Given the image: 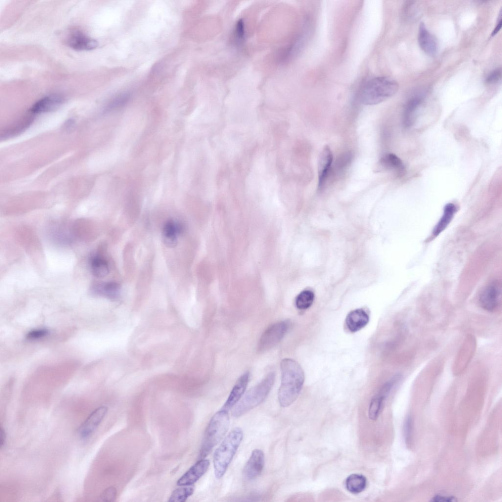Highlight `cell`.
I'll list each match as a JSON object with an SVG mask.
<instances>
[{
	"label": "cell",
	"instance_id": "1",
	"mask_svg": "<svg viewBox=\"0 0 502 502\" xmlns=\"http://www.w3.org/2000/svg\"><path fill=\"white\" fill-rule=\"evenodd\" d=\"M281 381L278 399L281 407L291 405L298 397L302 389L304 374L300 365L290 358H284L280 362Z\"/></svg>",
	"mask_w": 502,
	"mask_h": 502
},
{
	"label": "cell",
	"instance_id": "2",
	"mask_svg": "<svg viewBox=\"0 0 502 502\" xmlns=\"http://www.w3.org/2000/svg\"><path fill=\"white\" fill-rule=\"evenodd\" d=\"M243 430L236 427L230 431L215 450L213 466L215 477L220 479L226 473L243 438Z\"/></svg>",
	"mask_w": 502,
	"mask_h": 502
},
{
	"label": "cell",
	"instance_id": "3",
	"mask_svg": "<svg viewBox=\"0 0 502 502\" xmlns=\"http://www.w3.org/2000/svg\"><path fill=\"white\" fill-rule=\"evenodd\" d=\"M230 424L228 411L221 409L211 418L205 429L200 450L199 458H205L226 434Z\"/></svg>",
	"mask_w": 502,
	"mask_h": 502
},
{
	"label": "cell",
	"instance_id": "4",
	"mask_svg": "<svg viewBox=\"0 0 502 502\" xmlns=\"http://www.w3.org/2000/svg\"><path fill=\"white\" fill-rule=\"evenodd\" d=\"M399 84L388 76H377L369 80L361 93L362 102L366 105L379 103L394 95L398 91Z\"/></svg>",
	"mask_w": 502,
	"mask_h": 502
},
{
	"label": "cell",
	"instance_id": "5",
	"mask_svg": "<svg viewBox=\"0 0 502 502\" xmlns=\"http://www.w3.org/2000/svg\"><path fill=\"white\" fill-rule=\"evenodd\" d=\"M275 374L270 372L257 384L249 389L233 407L232 415L240 417L261 403L274 384Z\"/></svg>",
	"mask_w": 502,
	"mask_h": 502
},
{
	"label": "cell",
	"instance_id": "6",
	"mask_svg": "<svg viewBox=\"0 0 502 502\" xmlns=\"http://www.w3.org/2000/svg\"><path fill=\"white\" fill-rule=\"evenodd\" d=\"M289 326L290 323L288 321H281L270 325L261 336L257 351L263 352L275 346L285 336Z\"/></svg>",
	"mask_w": 502,
	"mask_h": 502
},
{
	"label": "cell",
	"instance_id": "7",
	"mask_svg": "<svg viewBox=\"0 0 502 502\" xmlns=\"http://www.w3.org/2000/svg\"><path fill=\"white\" fill-rule=\"evenodd\" d=\"M502 285L498 280L491 282L480 293L479 302L486 310L494 311L499 305L501 299Z\"/></svg>",
	"mask_w": 502,
	"mask_h": 502
},
{
	"label": "cell",
	"instance_id": "8",
	"mask_svg": "<svg viewBox=\"0 0 502 502\" xmlns=\"http://www.w3.org/2000/svg\"><path fill=\"white\" fill-rule=\"evenodd\" d=\"M264 463L265 455L263 452L260 449L254 450L244 467V478L250 481L257 478L263 470Z\"/></svg>",
	"mask_w": 502,
	"mask_h": 502
},
{
	"label": "cell",
	"instance_id": "9",
	"mask_svg": "<svg viewBox=\"0 0 502 502\" xmlns=\"http://www.w3.org/2000/svg\"><path fill=\"white\" fill-rule=\"evenodd\" d=\"M209 465V460L200 459L179 478L177 485L179 486L193 485L207 472Z\"/></svg>",
	"mask_w": 502,
	"mask_h": 502
},
{
	"label": "cell",
	"instance_id": "10",
	"mask_svg": "<svg viewBox=\"0 0 502 502\" xmlns=\"http://www.w3.org/2000/svg\"><path fill=\"white\" fill-rule=\"evenodd\" d=\"M107 410V407L105 406H100L94 410L79 427V435L83 438L91 435L101 422Z\"/></svg>",
	"mask_w": 502,
	"mask_h": 502
},
{
	"label": "cell",
	"instance_id": "11",
	"mask_svg": "<svg viewBox=\"0 0 502 502\" xmlns=\"http://www.w3.org/2000/svg\"><path fill=\"white\" fill-rule=\"evenodd\" d=\"M249 376L250 374L246 372L238 379L221 409L228 411L237 403L245 391Z\"/></svg>",
	"mask_w": 502,
	"mask_h": 502
},
{
	"label": "cell",
	"instance_id": "12",
	"mask_svg": "<svg viewBox=\"0 0 502 502\" xmlns=\"http://www.w3.org/2000/svg\"><path fill=\"white\" fill-rule=\"evenodd\" d=\"M332 161L333 155L332 151L330 148L328 146H326L323 148L319 160L318 167V187L319 190L323 189L326 184Z\"/></svg>",
	"mask_w": 502,
	"mask_h": 502
},
{
	"label": "cell",
	"instance_id": "13",
	"mask_svg": "<svg viewBox=\"0 0 502 502\" xmlns=\"http://www.w3.org/2000/svg\"><path fill=\"white\" fill-rule=\"evenodd\" d=\"M68 45L76 50H89L98 46V42L79 31H74L68 38Z\"/></svg>",
	"mask_w": 502,
	"mask_h": 502
},
{
	"label": "cell",
	"instance_id": "14",
	"mask_svg": "<svg viewBox=\"0 0 502 502\" xmlns=\"http://www.w3.org/2000/svg\"><path fill=\"white\" fill-rule=\"evenodd\" d=\"M418 40L420 48L426 53L430 55L436 53L437 50L436 40L424 23H421L419 25Z\"/></svg>",
	"mask_w": 502,
	"mask_h": 502
},
{
	"label": "cell",
	"instance_id": "15",
	"mask_svg": "<svg viewBox=\"0 0 502 502\" xmlns=\"http://www.w3.org/2000/svg\"><path fill=\"white\" fill-rule=\"evenodd\" d=\"M63 99L57 95L46 96L36 101L31 107L33 113L50 112L57 108L62 103Z\"/></svg>",
	"mask_w": 502,
	"mask_h": 502
},
{
	"label": "cell",
	"instance_id": "16",
	"mask_svg": "<svg viewBox=\"0 0 502 502\" xmlns=\"http://www.w3.org/2000/svg\"><path fill=\"white\" fill-rule=\"evenodd\" d=\"M182 226L174 221H168L164 225L162 233L164 244L168 248H174L177 244V235L182 232Z\"/></svg>",
	"mask_w": 502,
	"mask_h": 502
},
{
	"label": "cell",
	"instance_id": "17",
	"mask_svg": "<svg viewBox=\"0 0 502 502\" xmlns=\"http://www.w3.org/2000/svg\"><path fill=\"white\" fill-rule=\"evenodd\" d=\"M369 321L368 314L362 309H357L347 315L346 324L351 331L356 332L365 326Z\"/></svg>",
	"mask_w": 502,
	"mask_h": 502
},
{
	"label": "cell",
	"instance_id": "18",
	"mask_svg": "<svg viewBox=\"0 0 502 502\" xmlns=\"http://www.w3.org/2000/svg\"><path fill=\"white\" fill-rule=\"evenodd\" d=\"M379 167L393 170L399 175L405 171V167L402 160L393 153H388L383 156L378 162Z\"/></svg>",
	"mask_w": 502,
	"mask_h": 502
},
{
	"label": "cell",
	"instance_id": "19",
	"mask_svg": "<svg viewBox=\"0 0 502 502\" xmlns=\"http://www.w3.org/2000/svg\"><path fill=\"white\" fill-rule=\"evenodd\" d=\"M422 101L423 98L421 97L416 96L407 102L403 116V123L405 127H410L414 123L416 112Z\"/></svg>",
	"mask_w": 502,
	"mask_h": 502
},
{
	"label": "cell",
	"instance_id": "20",
	"mask_svg": "<svg viewBox=\"0 0 502 502\" xmlns=\"http://www.w3.org/2000/svg\"><path fill=\"white\" fill-rule=\"evenodd\" d=\"M367 486V479L363 475L353 474L347 477L345 486L350 493L357 494L365 490Z\"/></svg>",
	"mask_w": 502,
	"mask_h": 502
},
{
	"label": "cell",
	"instance_id": "21",
	"mask_svg": "<svg viewBox=\"0 0 502 502\" xmlns=\"http://www.w3.org/2000/svg\"><path fill=\"white\" fill-rule=\"evenodd\" d=\"M92 290L97 294L115 299L119 294L120 285L115 282H108L95 285Z\"/></svg>",
	"mask_w": 502,
	"mask_h": 502
},
{
	"label": "cell",
	"instance_id": "22",
	"mask_svg": "<svg viewBox=\"0 0 502 502\" xmlns=\"http://www.w3.org/2000/svg\"><path fill=\"white\" fill-rule=\"evenodd\" d=\"M456 210V208L454 204L449 203L446 204L443 215L433 231L434 236L438 235L446 228L453 218Z\"/></svg>",
	"mask_w": 502,
	"mask_h": 502
},
{
	"label": "cell",
	"instance_id": "23",
	"mask_svg": "<svg viewBox=\"0 0 502 502\" xmlns=\"http://www.w3.org/2000/svg\"><path fill=\"white\" fill-rule=\"evenodd\" d=\"M90 266L93 274L97 277H105L109 272L107 262L100 256L92 257L90 259Z\"/></svg>",
	"mask_w": 502,
	"mask_h": 502
},
{
	"label": "cell",
	"instance_id": "24",
	"mask_svg": "<svg viewBox=\"0 0 502 502\" xmlns=\"http://www.w3.org/2000/svg\"><path fill=\"white\" fill-rule=\"evenodd\" d=\"M194 492L193 485L178 488L175 490L169 497V502H184Z\"/></svg>",
	"mask_w": 502,
	"mask_h": 502
},
{
	"label": "cell",
	"instance_id": "25",
	"mask_svg": "<svg viewBox=\"0 0 502 502\" xmlns=\"http://www.w3.org/2000/svg\"><path fill=\"white\" fill-rule=\"evenodd\" d=\"M385 398V397L378 394L372 400L368 411L369 417L372 420H376L378 418Z\"/></svg>",
	"mask_w": 502,
	"mask_h": 502
},
{
	"label": "cell",
	"instance_id": "26",
	"mask_svg": "<svg viewBox=\"0 0 502 502\" xmlns=\"http://www.w3.org/2000/svg\"><path fill=\"white\" fill-rule=\"evenodd\" d=\"M314 295L310 290H304L300 293L296 298V307L301 310L309 308L312 304Z\"/></svg>",
	"mask_w": 502,
	"mask_h": 502
},
{
	"label": "cell",
	"instance_id": "27",
	"mask_svg": "<svg viewBox=\"0 0 502 502\" xmlns=\"http://www.w3.org/2000/svg\"><path fill=\"white\" fill-rule=\"evenodd\" d=\"M130 97V94L125 92L116 97L107 105L106 110H111L123 106L126 103Z\"/></svg>",
	"mask_w": 502,
	"mask_h": 502
},
{
	"label": "cell",
	"instance_id": "28",
	"mask_svg": "<svg viewBox=\"0 0 502 502\" xmlns=\"http://www.w3.org/2000/svg\"><path fill=\"white\" fill-rule=\"evenodd\" d=\"M117 491L114 487H109L105 489L100 495V499L104 502H112L116 497Z\"/></svg>",
	"mask_w": 502,
	"mask_h": 502
},
{
	"label": "cell",
	"instance_id": "29",
	"mask_svg": "<svg viewBox=\"0 0 502 502\" xmlns=\"http://www.w3.org/2000/svg\"><path fill=\"white\" fill-rule=\"evenodd\" d=\"M49 333V330L45 328L36 329L30 331L26 335L28 339L35 340L46 336Z\"/></svg>",
	"mask_w": 502,
	"mask_h": 502
},
{
	"label": "cell",
	"instance_id": "30",
	"mask_svg": "<svg viewBox=\"0 0 502 502\" xmlns=\"http://www.w3.org/2000/svg\"><path fill=\"white\" fill-rule=\"evenodd\" d=\"M412 423L410 417H407L404 425V432L406 444H410L411 439Z\"/></svg>",
	"mask_w": 502,
	"mask_h": 502
},
{
	"label": "cell",
	"instance_id": "31",
	"mask_svg": "<svg viewBox=\"0 0 502 502\" xmlns=\"http://www.w3.org/2000/svg\"><path fill=\"white\" fill-rule=\"evenodd\" d=\"M502 71L500 68L493 71L487 77L486 82L488 84H494L501 80Z\"/></svg>",
	"mask_w": 502,
	"mask_h": 502
},
{
	"label": "cell",
	"instance_id": "32",
	"mask_svg": "<svg viewBox=\"0 0 502 502\" xmlns=\"http://www.w3.org/2000/svg\"><path fill=\"white\" fill-rule=\"evenodd\" d=\"M244 23L242 21H240L237 23L235 30V36L236 39L239 42H241L244 39L245 31Z\"/></svg>",
	"mask_w": 502,
	"mask_h": 502
},
{
	"label": "cell",
	"instance_id": "33",
	"mask_svg": "<svg viewBox=\"0 0 502 502\" xmlns=\"http://www.w3.org/2000/svg\"><path fill=\"white\" fill-rule=\"evenodd\" d=\"M456 501L457 500H456V498H454V497H452V496L445 497V496H440V495H436V496H435L434 497H433L432 498V500H431V501L434 502H456Z\"/></svg>",
	"mask_w": 502,
	"mask_h": 502
},
{
	"label": "cell",
	"instance_id": "34",
	"mask_svg": "<svg viewBox=\"0 0 502 502\" xmlns=\"http://www.w3.org/2000/svg\"><path fill=\"white\" fill-rule=\"evenodd\" d=\"M501 15H501V12H500V15H499V18H498V22H497V24H496V25L494 30L492 31V34H491V36H494L495 35H496L498 33V32L500 31L502 25V21Z\"/></svg>",
	"mask_w": 502,
	"mask_h": 502
},
{
	"label": "cell",
	"instance_id": "35",
	"mask_svg": "<svg viewBox=\"0 0 502 502\" xmlns=\"http://www.w3.org/2000/svg\"><path fill=\"white\" fill-rule=\"evenodd\" d=\"M6 440V433L2 427H0V446L1 448Z\"/></svg>",
	"mask_w": 502,
	"mask_h": 502
}]
</instances>
